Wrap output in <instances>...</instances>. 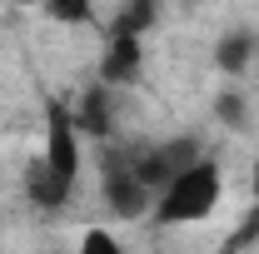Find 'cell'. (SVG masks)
Segmentation results:
<instances>
[{"label":"cell","mask_w":259,"mask_h":254,"mask_svg":"<svg viewBox=\"0 0 259 254\" xmlns=\"http://www.w3.org/2000/svg\"><path fill=\"white\" fill-rule=\"evenodd\" d=\"M80 125H75V115L65 110L60 100H50L45 105V145H40V155L30 159V170H25V194H30V204L40 209H60L70 204V194L80 185Z\"/></svg>","instance_id":"1"},{"label":"cell","mask_w":259,"mask_h":254,"mask_svg":"<svg viewBox=\"0 0 259 254\" xmlns=\"http://www.w3.org/2000/svg\"><path fill=\"white\" fill-rule=\"evenodd\" d=\"M220 199H225V170H220V159L199 155V159H190V164L155 194L150 220L164 224V229L199 224V220H209V215L220 209Z\"/></svg>","instance_id":"2"},{"label":"cell","mask_w":259,"mask_h":254,"mask_svg":"<svg viewBox=\"0 0 259 254\" xmlns=\"http://www.w3.org/2000/svg\"><path fill=\"white\" fill-rule=\"evenodd\" d=\"M199 155H204V150H199V140H194V135H180V140H164V145H140L135 155H120V159H125L130 170H135L150 190L160 194L164 185H169L190 159H199Z\"/></svg>","instance_id":"3"},{"label":"cell","mask_w":259,"mask_h":254,"mask_svg":"<svg viewBox=\"0 0 259 254\" xmlns=\"http://www.w3.org/2000/svg\"><path fill=\"white\" fill-rule=\"evenodd\" d=\"M105 204H110L115 220H150L155 190H150L120 155H110V159H105Z\"/></svg>","instance_id":"4"},{"label":"cell","mask_w":259,"mask_h":254,"mask_svg":"<svg viewBox=\"0 0 259 254\" xmlns=\"http://www.w3.org/2000/svg\"><path fill=\"white\" fill-rule=\"evenodd\" d=\"M140 65H145V40H135V35H110L105 60H100V85H110V90L135 85V80H140Z\"/></svg>","instance_id":"5"},{"label":"cell","mask_w":259,"mask_h":254,"mask_svg":"<svg viewBox=\"0 0 259 254\" xmlns=\"http://www.w3.org/2000/svg\"><path fill=\"white\" fill-rule=\"evenodd\" d=\"M254 55H259V35L249 25H234L214 40V70L220 75H244L254 65Z\"/></svg>","instance_id":"6"},{"label":"cell","mask_w":259,"mask_h":254,"mask_svg":"<svg viewBox=\"0 0 259 254\" xmlns=\"http://www.w3.org/2000/svg\"><path fill=\"white\" fill-rule=\"evenodd\" d=\"M160 10H164V0H125V5L115 10V20H110V35H135V40H145V35L155 30Z\"/></svg>","instance_id":"7"},{"label":"cell","mask_w":259,"mask_h":254,"mask_svg":"<svg viewBox=\"0 0 259 254\" xmlns=\"http://www.w3.org/2000/svg\"><path fill=\"white\" fill-rule=\"evenodd\" d=\"M70 115H75L80 135H90V140H105V135H110V85H95V90H85V95H80V110H70Z\"/></svg>","instance_id":"8"},{"label":"cell","mask_w":259,"mask_h":254,"mask_svg":"<svg viewBox=\"0 0 259 254\" xmlns=\"http://www.w3.org/2000/svg\"><path fill=\"white\" fill-rule=\"evenodd\" d=\"M20 5L45 10V15L60 20V25H90V20H95V5H90V0H20Z\"/></svg>","instance_id":"9"},{"label":"cell","mask_w":259,"mask_h":254,"mask_svg":"<svg viewBox=\"0 0 259 254\" xmlns=\"http://www.w3.org/2000/svg\"><path fill=\"white\" fill-rule=\"evenodd\" d=\"M214 120L229 130H239V125H249V100L239 95V90H225V95L214 100Z\"/></svg>","instance_id":"10"},{"label":"cell","mask_w":259,"mask_h":254,"mask_svg":"<svg viewBox=\"0 0 259 254\" xmlns=\"http://www.w3.org/2000/svg\"><path fill=\"white\" fill-rule=\"evenodd\" d=\"M75 254H125V244L110 234V229H85L80 234V249Z\"/></svg>","instance_id":"11"},{"label":"cell","mask_w":259,"mask_h":254,"mask_svg":"<svg viewBox=\"0 0 259 254\" xmlns=\"http://www.w3.org/2000/svg\"><path fill=\"white\" fill-rule=\"evenodd\" d=\"M249 190H254V199H259V155H254V170H249Z\"/></svg>","instance_id":"12"}]
</instances>
